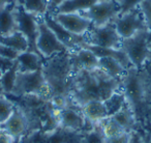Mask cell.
<instances>
[{
  "mask_svg": "<svg viewBox=\"0 0 151 143\" xmlns=\"http://www.w3.org/2000/svg\"><path fill=\"white\" fill-rule=\"evenodd\" d=\"M19 54L20 52H18L15 49L9 48V47L0 44V56L12 59V60H16L18 58V56H19Z\"/></svg>",
  "mask_w": 151,
  "mask_h": 143,
  "instance_id": "cell-33",
  "label": "cell"
},
{
  "mask_svg": "<svg viewBox=\"0 0 151 143\" xmlns=\"http://www.w3.org/2000/svg\"><path fill=\"white\" fill-rule=\"evenodd\" d=\"M42 18L45 23H46V25L54 32V34L57 36V38L68 49L69 52L79 49L80 44L85 42L84 35H76V34L69 32L63 26H61L58 22L55 21V19L52 17L51 13H47Z\"/></svg>",
  "mask_w": 151,
  "mask_h": 143,
  "instance_id": "cell-12",
  "label": "cell"
},
{
  "mask_svg": "<svg viewBox=\"0 0 151 143\" xmlns=\"http://www.w3.org/2000/svg\"><path fill=\"white\" fill-rule=\"evenodd\" d=\"M147 63H148V64H149V65H150V66H151V54H150V58H149V60L147 61Z\"/></svg>",
  "mask_w": 151,
  "mask_h": 143,
  "instance_id": "cell-40",
  "label": "cell"
},
{
  "mask_svg": "<svg viewBox=\"0 0 151 143\" xmlns=\"http://www.w3.org/2000/svg\"><path fill=\"white\" fill-rule=\"evenodd\" d=\"M121 49L125 52L132 66L143 69L150 58V40L148 29H142L128 38L122 40Z\"/></svg>",
  "mask_w": 151,
  "mask_h": 143,
  "instance_id": "cell-4",
  "label": "cell"
},
{
  "mask_svg": "<svg viewBox=\"0 0 151 143\" xmlns=\"http://www.w3.org/2000/svg\"><path fill=\"white\" fill-rule=\"evenodd\" d=\"M59 121L65 130L79 131L85 126L86 118L83 115L82 111H78L66 106L59 109Z\"/></svg>",
  "mask_w": 151,
  "mask_h": 143,
  "instance_id": "cell-14",
  "label": "cell"
},
{
  "mask_svg": "<svg viewBox=\"0 0 151 143\" xmlns=\"http://www.w3.org/2000/svg\"><path fill=\"white\" fill-rule=\"evenodd\" d=\"M141 13L143 15L145 22H146L147 28L149 31V40L151 44V0H144L140 5H139Z\"/></svg>",
  "mask_w": 151,
  "mask_h": 143,
  "instance_id": "cell-29",
  "label": "cell"
},
{
  "mask_svg": "<svg viewBox=\"0 0 151 143\" xmlns=\"http://www.w3.org/2000/svg\"><path fill=\"white\" fill-rule=\"evenodd\" d=\"M130 135H132V132H124L117 136L105 138L104 143H129Z\"/></svg>",
  "mask_w": 151,
  "mask_h": 143,
  "instance_id": "cell-32",
  "label": "cell"
},
{
  "mask_svg": "<svg viewBox=\"0 0 151 143\" xmlns=\"http://www.w3.org/2000/svg\"><path fill=\"white\" fill-rule=\"evenodd\" d=\"M101 129L103 132L105 138H110V137L117 136L119 134L126 132L122 126H120L115 120H113L111 117H107L104 120H101Z\"/></svg>",
  "mask_w": 151,
  "mask_h": 143,
  "instance_id": "cell-26",
  "label": "cell"
},
{
  "mask_svg": "<svg viewBox=\"0 0 151 143\" xmlns=\"http://www.w3.org/2000/svg\"><path fill=\"white\" fill-rule=\"evenodd\" d=\"M114 24L122 40L130 38L142 29H148L139 7L123 15H119L114 20Z\"/></svg>",
  "mask_w": 151,
  "mask_h": 143,
  "instance_id": "cell-10",
  "label": "cell"
},
{
  "mask_svg": "<svg viewBox=\"0 0 151 143\" xmlns=\"http://www.w3.org/2000/svg\"><path fill=\"white\" fill-rule=\"evenodd\" d=\"M126 98L124 95L123 91L121 90V88L119 90H117L116 92H114L109 99L106 100L104 103L105 106L107 108V112H108V116H112L118 112L124 105L126 104Z\"/></svg>",
  "mask_w": 151,
  "mask_h": 143,
  "instance_id": "cell-23",
  "label": "cell"
},
{
  "mask_svg": "<svg viewBox=\"0 0 151 143\" xmlns=\"http://www.w3.org/2000/svg\"><path fill=\"white\" fill-rule=\"evenodd\" d=\"M52 17L57 21L61 26L68 30L69 32L76 34V35H85L92 27V22L86 19L80 14H59L53 13L51 14Z\"/></svg>",
  "mask_w": 151,
  "mask_h": 143,
  "instance_id": "cell-11",
  "label": "cell"
},
{
  "mask_svg": "<svg viewBox=\"0 0 151 143\" xmlns=\"http://www.w3.org/2000/svg\"><path fill=\"white\" fill-rule=\"evenodd\" d=\"M16 61L18 64V71L20 73H31L42 69L44 58L36 53L25 51L20 53Z\"/></svg>",
  "mask_w": 151,
  "mask_h": 143,
  "instance_id": "cell-17",
  "label": "cell"
},
{
  "mask_svg": "<svg viewBox=\"0 0 151 143\" xmlns=\"http://www.w3.org/2000/svg\"><path fill=\"white\" fill-rule=\"evenodd\" d=\"M144 0H118L120 6V15H123L125 13L132 11V9L139 7V5Z\"/></svg>",
  "mask_w": 151,
  "mask_h": 143,
  "instance_id": "cell-30",
  "label": "cell"
},
{
  "mask_svg": "<svg viewBox=\"0 0 151 143\" xmlns=\"http://www.w3.org/2000/svg\"><path fill=\"white\" fill-rule=\"evenodd\" d=\"M3 93L4 92H3V90H2V87H1V85H0V95H3Z\"/></svg>",
  "mask_w": 151,
  "mask_h": 143,
  "instance_id": "cell-39",
  "label": "cell"
},
{
  "mask_svg": "<svg viewBox=\"0 0 151 143\" xmlns=\"http://www.w3.org/2000/svg\"><path fill=\"white\" fill-rule=\"evenodd\" d=\"M104 141H105V136L101 132H101L95 130L90 131L84 139L85 143H104Z\"/></svg>",
  "mask_w": 151,
  "mask_h": 143,
  "instance_id": "cell-31",
  "label": "cell"
},
{
  "mask_svg": "<svg viewBox=\"0 0 151 143\" xmlns=\"http://www.w3.org/2000/svg\"><path fill=\"white\" fill-rule=\"evenodd\" d=\"M42 71L51 97H68V83L71 76L69 51L47 58L42 63Z\"/></svg>",
  "mask_w": 151,
  "mask_h": 143,
  "instance_id": "cell-2",
  "label": "cell"
},
{
  "mask_svg": "<svg viewBox=\"0 0 151 143\" xmlns=\"http://www.w3.org/2000/svg\"><path fill=\"white\" fill-rule=\"evenodd\" d=\"M14 0H0V7L2 6H5L6 4H9V3L13 2Z\"/></svg>",
  "mask_w": 151,
  "mask_h": 143,
  "instance_id": "cell-38",
  "label": "cell"
},
{
  "mask_svg": "<svg viewBox=\"0 0 151 143\" xmlns=\"http://www.w3.org/2000/svg\"><path fill=\"white\" fill-rule=\"evenodd\" d=\"M15 110L14 104L3 95H0V126L3 124Z\"/></svg>",
  "mask_w": 151,
  "mask_h": 143,
  "instance_id": "cell-27",
  "label": "cell"
},
{
  "mask_svg": "<svg viewBox=\"0 0 151 143\" xmlns=\"http://www.w3.org/2000/svg\"><path fill=\"white\" fill-rule=\"evenodd\" d=\"M101 0H65L60 4L55 13L59 14H80L85 11H88L91 6L97 3Z\"/></svg>",
  "mask_w": 151,
  "mask_h": 143,
  "instance_id": "cell-19",
  "label": "cell"
},
{
  "mask_svg": "<svg viewBox=\"0 0 151 143\" xmlns=\"http://www.w3.org/2000/svg\"><path fill=\"white\" fill-rule=\"evenodd\" d=\"M80 15L90 20L93 26L101 27L115 20L120 15L119 2L118 0H101L88 11L80 13Z\"/></svg>",
  "mask_w": 151,
  "mask_h": 143,
  "instance_id": "cell-8",
  "label": "cell"
},
{
  "mask_svg": "<svg viewBox=\"0 0 151 143\" xmlns=\"http://www.w3.org/2000/svg\"><path fill=\"white\" fill-rule=\"evenodd\" d=\"M0 44L7 46L22 53L28 50V40L23 33L20 31H16L9 35H0Z\"/></svg>",
  "mask_w": 151,
  "mask_h": 143,
  "instance_id": "cell-22",
  "label": "cell"
},
{
  "mask_svg": "<svg viewBox=\"0 0 151 143\" xmlns=\"http://www.w3.org/2000/svg\"><path fill=\"white\" fill-rule=\"evenodd\" d=\"M71 63V74L80 69H95L99 67V58L85 48H79L69 52Z\"/></svg>",
  "mask_w": 151,
  "mask_h": 143,
  "instance_id": "cell-13",
  "label": "cell"
},
{
  "mask_svg": "<svg viewBox=\"0 0 151 143\" xmlns=\"http://www.w3.org/2000/svg\"><path fill=\"white\" fill-rule=\"evenodd\" d=\"M81 111H82L83 115L85 116V118L90 120L93 124L94 122L96 124V122H99L105 118L109 117L105 103L101 101L88 102L81 107Z\"/></svg>",
  "mask_w": 151,
  "mask_h": 143,
  "instance_id": "cell-18",
  "label": "cell"
},
{
  "mask_svg": "<svg viewBox=\"0 0 151 143\" xmlns=\"http://www.w3.org/2000/svg\"><path fill=\"white\" fill-rule=\"evenodd\" d=\"M12 95H36L42 99L51 95L42 69L31 72V73L18 72L17 80H16V84Z\"/></svg>",
  "mask_w": 151,
  "mask_h": 143,
  "instance_id": "cell-5",
  "label": "cell"
},
{
  "mask_svg": "<svg viewBox=\"0 0 151 143\" xmlns=\"http://www.w3.org/2000/svg\"><path fill=\"white\" fill-rule=\"evenodd\" d=\"M18 64L16 61L15 65L12 67L9 71L5 72L4 74H2V77L0 79V85L2 87V90L4 93H12L14 90V87L16 84V80H17L18 76Z\"/></svg>",
  "mask_w": 151,
  "mask_h": 143,
  "instance_id": "cell-25",
  "label": "cell"
},
{
  "mask_svg": "<svg viewBox=\"0 0 151 143\" xmlns=\"http://www.w3.org/2000/svg\"><path fill=\"white\" fill-rule=\"evenodd\" d=\"M26 12L42 17L49 13V0H19Z\"/></svg>",
  "mask_w": 151,
  "mask_h": 143,
  "instance_id": "cell-24",
  "label": "cell"
},
{
  "mask_svg": "<svg viewBox=\"0 0 151 143\" xmlns=\"http://www.w3.org/2000/svg\"><path fill=\"white\" fill-rule=\"evenodd\" d=\"M0 143H13V138L3 130H0Z\"/></svg>",
  "mask_w": 151,
  "mask_h": 143,
  "instance_id": "cell-36",
  "label": "cell"
},
{
  "mask_svg": "<svg viewBox=\"0 0 151 143\" xmlns=\"http://www.w3.org/2000/svg\"><path fill=\"white\" fill-rule=\"evenodd\" d=\"M1 130L5 131L13 139L19 138L26 130L27 121H26V116L20 109L15 107L13 114L9 116V118L1 124Z\"/></svg>",
  "mask_w": 151,
  "mask_h": 143,
  "instance_id": "cell-16",
  "label": "cell"
},
{
  "mask_svg": "<svg viewBox=\"0 0 151 143\" xmlns=\"http://www.w3.org/2000/svg\"><path fill=\"white\" fill-rule=\"evenodd\" d=\"M143 79L145 85V95H146V105H151V66L146 63L142 69Z\"/></svg>",
  "mask_w": 151,
  "mask_h": 143,
  "instance_id": "cell-28",
  "label": "cell"
},
{
  "mask_svg": "<svg viewBox=\"0 0 151 143\" xmlns=\"http://www.w3.org/2000/svg\"><path fill=\"white\" fill-rule=\"evenodd\" d=\"M129 143H143V141L141 140V138L137 134H134V133H132V135H130Z\"/></svg>",
  "mask_w": 151,
  "mask_h": 143,
  "instance_id": "cell-37",
  "label": "cell"
},
{
  "mask_svg": "<svg viewBox=\"0 0 151 143\" xmlns=\"http://www.w3.org/2000/svg\"><path fill=\"white\" fill-rule=\"evenodd\" d=\"M99 69L106 74L115 79H122L126 73V69L113 57H101L99 58Z\"/></svg>",
  "mask_w": 151,
  "mask_h": 143,
  "instance_id": "cell-21",
  "label": "cell"
},
{
  "mask_svg": "<svg viewBox=\"0 0 151 143\" xmlns=\"http://www.w3.org/2000/svg\"><path fill=\"white\" fill-rule=\"evenodd\" d=\"M15 63L16 60H12V59L0 56V71H1V73L4 74L5 72L9 71L15 65Z\"/></svg>",
  "mask_w": 151,
  "mask_h": 143,
  "instance_id": "cell-34",
  "label": "cell"
},
{
  "mask_svg": "<svg viewBox=\"0 0 151 143\" xmlns=\"http://www.w3.org/2000/svg\"><path fill=\"white\" fill-rule=\"evenodd\" d=\"M122 79H115L103 69H80L73 73L68 83V99L82 107L91 101L105 102L121 88Z\"/></svg>",
  "mask_w": 151,
  "mask_h": 143,
  "instance_id": "cell-1",
  "label": "cell"
},
{
  "mask_svg": "<svg viewBox=\"0 0 151 143\" xmlns=\"http://www.w3.org/2000/svg\"><path fill=\"white\" fill-rule=\"evenodd\" d=\"M1 77H2V73H1V71H0V79H1Z\"/></svg>",
  "mask_w": 151,
  "mask_h": 143,
  "instance_id": "cell-41",
  "label": "cell"
},
{
  "mask_svg": "<svg viewBox=\"0 0 151 143\" xmlns=\"http://www.w3.org/2000/svg\"><path fill=\"white\" fill-rule=\"evenodd\" d=\"M65 0H49V13L53 14L57 9V7L62 4Z\"/></svg>",
  "mask_w": 151,
  "mask_h": 143,
  "instance_id": "cell-35",
  "label": "cell"
},
{
  "mask_svg": "<svg viewBox=\"0 0 151 143\" xmlns=\"http://www.w3.org/2000/svg\"><path fill=\"white\" fill-rule=\"evenodd\" d=\"M15 13L18 23V31L23 33L28 40L29 47H28L27 51L36 53L37 55L42 56L40 54V52H38L37 47H36V40H37L38 38V20H40V16H36L34 14L26 12L19 0L17 1V6H16Z\"/></svg>",
  "mask_w": 151,
  "mask_h": 143,
  "instance_id": "cell-6",
  "label": "cell"
},
{
  "mask_svg": "<svg viewBox=\"0 0 151 143\" xmlns=\"http://www.w3.org/2000/svg\"><path fill=\"white\" fill-rule=\"evenodd\" d=\"M121 90L123 91L126 101L137 116L138 111H141L146 105V95L142 69L140 71L134 66L126 69L125 75L122 78Z\"/></svg>",
  "mask_w": 151,
  "mask_h": 143,
  "instance_id": "cell-3",
  "label": "cell"
},
{
  "mask_svg": "<svg viewBox=\"0 0 151 143\" xmlns=\"http://www.w3.org/2000/svg\"><path fill=\"white\" fill-rule=\"evenodd\" d=\"M113 120H115L120 126L124 129L126 132H132V128L136 122V114H134V110L129 106V104L126 102V104L119 110L116 112L114 115L110 116Z\"/></svg>",
  "mask_w": 151,
  "mask_h": 143,
  "instance_id": "cell-20",
  "label": "cell"
},
{
  "mask_svg": "<svg viewBox=\"0 0 151 143\" xmlns=\"http://www.w3.org/2000/svg\"><path fill=\"white\" fill-rule=\"evenodd\" d=\"M36 47L40 54L45 59L50 58L59 53L68 52V49L57 38L54 32L46 25L42 17L38 20V38Z\"/></svg>",
  "mask_w": 151,
  "mask_h": 143,
  "instance_id": "cell-9",
  "label": "cell"
},
{
  "mask_svg": "<svg viewBox=\"0 0 151 143\" xmlns=\"http://www.w3.org/2000/svg\"><path fill=\"white\" fill-rule=\"evenodd\" d=\"M150 52H151V44H150Z\"/></svg>",
  "mask_w": 151,
  "mask_h": 143,
  "instance_id": "cell-42",
  "label": "cell"
},
{
  "mask_svg": "<svg viewBox=\"0 0 151 143\" xmlns=\"http://www.w3.org/2000/svg\"><path fill=\"white\" fill-rule=\"evenodd\" d=\"M85 42L93 46L103 48L121 49L122 38L116 30L114 20L101 27L93 26L84 35Z\"/></svg>",
  "mask_w": 151,
  "mask_h": 143,
  "instance_id": "cell-7",
  "label": "cell"
},
{
  "mask_svg": "<svg viewBox=\"0 0 151 143\" xmlns=\"http://www.w3.org/2000/svg\"><path fill=\"white\" fill-rule=\"evenodd\" d=\"M18 0H14L5 6L0 7V35H9L18 31V23L16 19V6Z\"/></svg>",
  "mask_w": 151,
  "mask_h": 143,
  "instance_id": "cell-15",
  "label": "cell"
}]
</instances>
